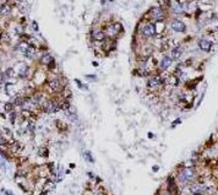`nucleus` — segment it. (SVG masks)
Masks as SVG:
<instances>
[{
    "label": "nucleus",
    "instance_id": "b1692460",
    "mask_svg": "<svg viewBox=\"0 0 218 195\" xmlns=\"http://www.w3.org/2000/svg\"><path fill=\"white\" fill-rule=\"evenodd\" d=\"M162 195H173V194H170V193H169V191H165V193H163V194H162Z\"/></svg>",
    "mask_w": 218,
    "mask_h": 195
},
{
    "label": "nucleus",
    "instance_id": "f8f14e48",
    "mask_svg": "<svg viewBox=\"0 0 218 195\" xmlns=\"http://www.w3.org/2000/svg\"><path fill=\"white\" fill-rule=\"evenodd\" d=\"M183 55V48L181 47H174L170 52V57L173 60H179Z\"/></svg>",
    "mask_w": 218,
    "mask_h": 195
},
{
    "label": "nucleus",
    "instance_id": "412c9836",
    "mask_svg": "<svg viewBox=\"0 0 218 195\" xmlns=\"http://www.w3.org/2000/svg\"><path fill=\"white\" fill-rule=\"evenodd\" d=\"M5 75L7 76V77H15V70L12 69V68H9L7 70H6V73H5Z\"/></svg>",
    "mask_w": 218,
    "mask_h": 195
},
{
    "label": "nucleus",
    "instance_id": "423d86ee",
    "mask_svg": "<svg viewBox=\"0 0 218 195\" xmlns=\"http://www.w3.org/2000/svg\"><path fill=\"white\" fill-rule=\"evenodd\" d=\"M120 28H121V26L119 25V24H110V25H108L107 26V28H105V36H108V37H115L119 32H120Z\"/></svg>",
    "mask_w": 218,
    "mask_h": 195
},
{
    "label": "nucleus",
    "instance_id": "a211bd4d",
    "mask_svg": "<svg viewBox=\"0 0 218 195\" xmlns=\"http://www.w3.org/2000/svg\"><path fill=\"white\" fill-rule=\"evenodd\" d=\"M9 114H10V121H11V124H15V123L17 121V118L20 117V114L16 110H12L11 113H9Z\"/></svg>",
    "mask_w": 218,
    "mask_h": 195
},
{
    "label": "nucleus",
    "instance_id": "20e7f679",
    "mask_svg": "<svg viewBox=\"0 0 218 195\" xmlns=\"http://www.w3.org/2000/svg\"><path fill=\"white\" fill-rule=\"evenodd\" d=\"M150 16H151V20H154L156 22L163 21V20H164L163 7H152L150 10Z\"/></svg>",
    "mask_w": 218,
    "mask_h": 195
},
{
    "label": "nucleus",
    "instance_id": "ddd939ff",
    "mask_svg": "<svg viewBox=\"0 0 218 195\" xmlns=\"http://www.w3.org/2000/svg\"><path fill=\"white\" fill-rule=\"evenodd\" d=\"M28 71H29L28 65H26V64H21L20 69L17 70V76H18L20 79H26V77H27V75H28Z\"/></svg>",
    "mask_w": 218,
    "mask_h": 195
},
{
    "label": "nucleus",
    "instance_id": "1a4fd4ad",
    "mask_svg": "<svg viewBox=\"0 0 218 195\" xmlns=\"http://www.w3.org/2000/svg\"><path fill=\"white\" fill-rule=\"evenodd\" d=\"M170 27H172L173 31H175V32H185V29H186L185 24L181 21V20H178V18L173 20L172 24H170Z\"/></svg>",
    "mask_w": 218,
    "mask_h": 195
},
{
    "label": "nucleus",
    "instance_id": "f03ea898",
    "mask_svg": "<svg viewBox=\"0 0 218 195\" xmlns=\"http://www.w3.org/2000/svg\"><path fill=\"white\" fill-rule=\"evenodd\" d=\"M47 84H48V87L50 90V92H53V93H60V92H63L65 90L64 88V81L58 76H50L48 79Z\"/></svg>",
    "mask_w": 218,
    "mask_h": 195
},
{
    "label": "nucleus",
    "instance_id": "9b49d317",
    "mask_svg": "<svg viewBox=\"0 0 218 195\" xmlns=\"http://www.w3.org/2000/svg\"><path fill=\"white\" fill-rule=\"evenodd\" d=\"M172 63H173L172 57L170 55H164L161 59V61H159V68H161V70H167L168 68L172 65Z\"/></svg>",
    "mask_w": 218,
    "mask_h": 195
},
{
    "label": "nucleus",
    "instance_id": "9d476101",
    "mask_svg": "<svg viewBox=\"0 0 218 195\" xmlns=\"http://www.w3.org/2000/svg\"><path fill=\"white\" fill-rule=\"evenodd\" d=\"M199 48L201 49V50H203V52H210L211 50V48H212V42L210 39H207V38H201V39H199Z\"/></svg>",
    "mask_w": 218,
    "mask_h": 195
},
{
    "label": "nucleus",
    "instance_id": "6e6552de",
    "mask_svg": "<svg viewBox=\"0 0 218 195\" xmlns=\"http://www.w3.org/2000/svg\"><path fill=\"white\" fill-rule=\"evenodd\" d=\"M91 37L93 40H96V42H102L105 38V32L101 28H93L91 31Z\"/></svg>",
    "mask_w": 218,
    "mask_h": 195
},
{
    "label": "nucleus",
    "instance_id": "7ed1b4c3",
    "mask_svg": "<svg viewBox=\"0 0 218 195\" xmlns=\"http://www.w3.org/2000/svg\"><path fill=\"white\" fill-rule=\"evenodd\" d=\"M167 191H169L173 195H179V185H178L176 178L169 176L167 179Z\"/></svg>",
    "mask_w": 218,
    "mask_h": 195
},
{
    "label": "nucleus",
    "instance_id": "f3484780",
    "mask_svg": "<svg viewBox=\"0 0 218 195\" xmlns=\"http://www.w3.org/2000/svg\"><path fill=\"white\" fill-rule=\"evenodd\" d=\"M3 108H4V110L6 113H11L12 110H15V104L12 103L11 101H10V102H6V103L3 106Z\"/></svg>",
    "mask_w": 218,
    "mask_h": 195
},
{
    "label": "nucleus",
    "instance_id": "6ab92c4d",
    "mask_svg": "<svg viewBox=\"0 0 218 195\" xmlns=\"http://www.w3.org/2000/svg\"><path fill=\"white\" fill-rule=\"evenodd\" d=\"M38 153H39V156H41V157H48V149L42 146L41 149H39Z\"/></svg>",
    "mask_w": 218,
    "mask_h": 195
},
{
    "label": "nucleus",
    "instance_id": "4be33fe9",
    "mask_svg": "<svg viewBox=\"0 0 218 195\" xmlns=\"http://www.w3.org/2000/svg\"><path fill=\"white\" fill-rule=\"evenodd\" d=\"M85 155H86V156H87V157H86V158H87V160H88V161H90V162H93V160H92V158H91V155H90V153H88V152H85Z\"/></svg>",
    "mask_w": 218,
    "mask_h": 195
},
{
    "label": "nucleus",
    "instance_id": "393cba45",
    "mask_svg": "<svg viewBox=\"0 0 218 195\" xmlns=\"http://www.w3.org/2000/svg\"><path fill=\"white\" fill-rule=\"evenodd\" d=\"M47 194H48V193H47V191H43V193H42V194H41V195H47Z\"/></svg>",
    "mask_w": 218,
    "mask_h": 195
},
{
    "label": "nucleus",
    "instance_id": "4468645a",
    "mask_svg": "<svg viewBox=\"0 0 218 195\" xmlns=\"http://www.w3.org/2000/svg\"><path fill=\"white\" fill-rule=\"evenodd\" d=\"M28 47H29V44L27 43V42H25V40H21L15 48H16V50H18V52H21L22 54H25V52L28 49Z\"/></svg>",
    "mask_w": 218,
    "mask_h": 195
},
{
    "label": "nucleus",
    "instance_id": "5701e85b",
    "mask_svg": "<svg viewBox=\"0 0 218 195\" xmlns=\"http://www.w3.org/2000/svg\"><path fill=\"white\" fill-rule=\"evenodd\" d=\"M32 26H33V28H34V31H38V26H37V22H32Z\"/></svg>",
    "mask_w": 218,
    "mask_h": 195
},
{
    "label": "nucleus",
    "instance_id": "dca6fc26",
    "mask_svg": "<svg viewBox=\"0 0 218 195\" xmlns=\"http://www.w3.org/2000/svg\"><path fill=\"white\" fill-rule=\"evenodd\" d=\"M26 58H28V59H32V58H34V55H36V48L33 47V46H29L28 47V49L25 52V54H23Z\"/></svg>",
    "mask_w": 218,
    "mask_h": 195
},
{
    "label": "nucleus",
    "instance_id": "aec40b11",
    "mask_svg": "<svg viewBox=\"0 0 218 195\" xmlns=\"http://www.w3.org/2000/svg\"><path fill=\"white\" fill-rule=\"evenodd\" d=\"M9 11H10V7H9V5L7 4H1V16H4V15H7L9 14Z\"/></svg>",
    "mask_w": 218,
    "mask_h": 195
},
{
    "label": "nucleus",
    "instance_id": "f257e3e1",
    "mask_svg": "<svg viewBox=\"0 0 218 195\" xmlns=\"http://www.w3.org/2000/svg\"><path fill=\"white\" fill-rule=\"evenodd\" d=\"M42 112L48 113V114H52V113H56L58 110L61 109V102L56 99V98H48L44 104L41 107Z\"/></svg>",
    "mask_w": 218,
    "mask_h": 195
},
{
    "label": "nucleus",
    "instance_id": "39448f33",
    "mask_svg": "<svg viewBox=\"0 0 218 195\" xmlns=\"http://www.w3.org/2000/svg\"><path fill=\"white\" fill-rule=\"evenodd\" d=\"M162 79L159 76H151L147 81V88L150 91H157L162 85Z\"/></svg>",
    "mask_w": 218,
    "mask_h": 195
},
{
    "label": "nucleus",
    "instance_id": "2eb2a0df",
    "mask_svg": "<svg viewBox=\"0 0 218 195\" xmlns=\"http://www.w3.org/2000/svg\"><path fill=\"white\" fill-rule=\"evenodd\" d=\"M53 60H54V59H53V57H52L50 54H49V53H45V54H43V55H42V58H41L42 64H44V65H47V66H48L49 64H50Z\"/></svg>",
    "mask_w": 218,
    "mask_h": 195
},
{
    "label": "nucleus",
    "instance_id": "0eeeda50",
    "mask_svg": "<svg viewBox=\"0 0 218 195\" xmlns=\"http://www.w3.org/2000/svg\"><path fill=\"white\" fill-rule=\"evenodd\" d=\"M142 35L145 36V37H147V38H150V37H153L154 35H156V25H153V24H146L143 27H142Z\"/></svg>",
    "mask_w": 218,
    "mask_h": 195
}]
</instances>
